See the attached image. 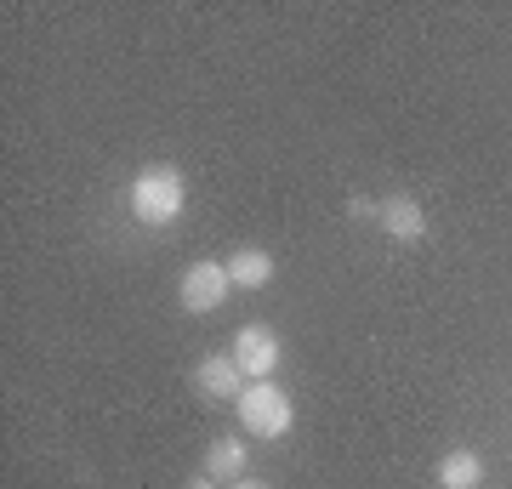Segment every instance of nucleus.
I'll list each match as a JSON object with an SVG mask.
<instances>
[{
	"mask_svg": "<svg viewBox=\"0 0 512 489\" xmlns=\"http://www.w3.org/2000/svg\"><path fill=\"white\" fill-rule=\"evenodd\" d=\"M188 205V182L177 165H148V171H137V182H131V217L148 222V228H165V222H177Z\"/></svg>",
	"mask_w": 512,
	"mask_h": 489,
	"instance_id": "f257e3e1",
	"label": "nucleus"
},
{
	"mask_svg": "<svg viewBox=\"0 0 512 489\" xmlns=\"http://www.w3.org/2000/svg\"><path fill=\"white\" fill-rule=\"evenodd\" d=\"M291 421H296V404L285 399V387H274V381H251L239 393V427L251 438H285Z\"/></svg>",
	"mask_w": 512,
	"mask_h": 489,
	"instance_id": "f03ea898",
	"label": "nucleus"
},
{
	"mask_svg": "<svg viewBox=\"0 0 512 489\" xmlns=\"http://www.w3.org/2000/svg\"><path fill=\"white\" fill-rule=\"evenodd\" d=\"M285 359V342H279L274 325H239L234 330V364L245 370L251 381H268Z\"/></svg>",
	"mask_w": 512,
	"mask_h": 489,
	"instance_id": "7ed1b4c3",
	"label": "nucleus"
},
{
	"mask_svg": "<svg viewBox=\"0 0 512 489\" xmlns=\"http://www.w3.org/2000/svg\"><path fill=\"white\" fill-rule=\"evenodd\" d=\"M228 290H234L228 262H194V268L183 273V308L188 313H217L222 302H228Z\"/></svg>",
	"mask_w": 512,
	"mask_h": 489,
	"instance_id": "20e7f679",
	"label": "nucleus"
},
{
	"mask_svg": "<svg viewBox=\"0 0 512 489\" xmlns=\"http://www.w3.org/2000/svg\"><path fill=\"white\" fill-rule=\"evenodd\" d=\"M194 387H200V399H211V404H239L245 370L234 364V353H211V359L194 370Z\"/></svg>",
	"mask_w": 512,
	"mask_h": 489,
	"instance_id": "39448f33",
	"label": "nucleus"
},
{
	"mask_svg": "<svg viewBox=\"0 0 512 489\" xmlns=\"http://www.w3.org/2000/svg\"><path fill=\"white\" fill-rule=\"evenodd\" d=\"M376 222H382L393 239H404V245L427 239V211H421V200H410V194H393V200H382V205H376Z\"/></svg>",
	"mask_w": 512,
	"mask_h": 489,
	"instance_id": "423d86ee",
	"label": "nucleus"
},
{
	"mask_svg": "<svg viewBox=\"0 0 512 489\" xmlns=\"http://www.w3.org/2000/svg\"><path fill=\"white\" fill-rule=\"evenodd\" d=\"M228 279H234L239 290H262L274 279V256L262 251V245H239V251L228 256Z\"/></svg>",
	"mask_w": 512,
	"mask_h": 489,
	"instance_id": "0eeeda50",
	"label": "nucleus"
},
{
	"mask_svg": "<svg viewBox=\"0 0 512 489\" xmlns=\"http://www.w3.org/2000/svg\"><path fill=\"white\" fill-rule=\"evenodd\" d=\"M205 478L211 484H239L245 478V444L239 438H217L211 455H205Z\"/></svg>",
	"mask_w": 512,
	"mask_h": 489,
	"instance_id": "6e6552de",
	"label": "nucleus"
},
{
	"mask_svg": "<svg viewBox=\"0 0 512 489\" xmlns=\"http://www.w3.org/2000/svg\"><path fill=\"white\" fill-rule=\"evenodd\" d=\"M439 484L444 489H478L484 484V461H478L473 450H450L439 461Z\"/></svg>",
	"mask_w": 512,
	"mask_h": 489,
	"instance_id": "1a4fd4ad",
	"label": "nucleus"
},
{
	"mask_svg": "<svg viewBox=\"0 0 512 489\" xmlns=\"http://www.w3.org/2000/svg\"><path fill=\"white\" fill-rule=\"evenodd\" d=\"M234 489H268V484H262V478H239Z\"/></svg>",
	"mask_w": 512,
	"mask_h": 489,
	"instance_id": "9d476101",
	"label": "nucleus"
},
{
	"mask_svg": "<svg viewBox=\"0 0 512 489\" xmlns=\"http://www.w3.org/2000/svg\"><path fill=\"white\" fill-rule=\"evenodd\" d=\"M188 489H211V478H194V484H188Z\"/></svg>",
	"mask_w": 512,
	"mask_h": 489,
	"instance_id": "9b49d317",
	"label": "nucleus"
}]
</instances>
